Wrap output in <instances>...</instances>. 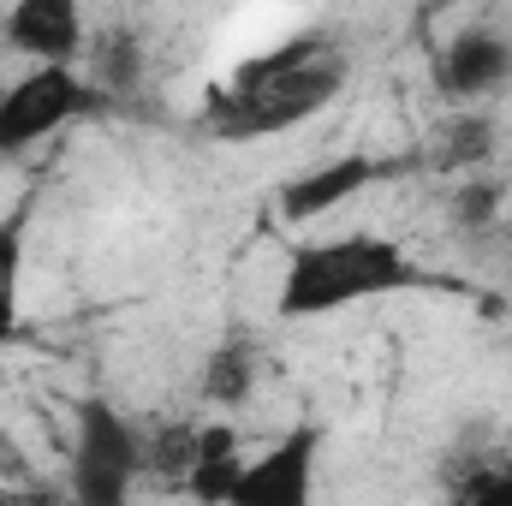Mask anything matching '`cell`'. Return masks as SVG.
Wrapping results in <instances>:
<instances>
[{
	"instance_id": "obj_14",
	"label": "cell",
	"mask_w": 512,
	"mask_h": 506,
	"mask_svg": "<svg viewBox=\"0 0 512 506\" xmlns=\"http://www.w3.org/2000/svg\"><path fill=\"white\" fill-rule=\"evenodd\" d=\"M447 506H512V447H489L453 465Z\"/></svg>"
},
{
	"instance_id": "obj_9",
	"label": "cell",
	"mask_w": 512,
	"mask_h": 506,
	"mask_svg": "<svg viewBox=\"0 0 512 506\" xmlns=\"http://www.w3.org/2000/svg\"><path fill=\"white\" fill-rule=\"evenodd\" d=\"M495 149H501V120H495V108H453L441 126H435V149H429V161L441 167V173H483L489 161H495Z\"/></svg>"
},
{
	"instance_id": "obj_16",
	"label": "cell",
	"mask_w": 512,
	"mask_h": 506,
	"mask_svg": "<svg viewBox=\"0 0 512 506\" xmlns=\"http://www.w3.org/2000/svg\"><path fill=\"white\" fill-rule=\"evenodd\" d=\"M447 209H453V221H459V227L483 233V227H495V221H501V209H507V185H501V179H489V173H471V179H459V185H453Z\"/></svg>"
},
{
	"instance_id": "obj_3",
	"label": "cell",
	"mask_w": 512,
	"mask_h": 506,
	"mask_svg": "<svg viewBox=\"0 0 512 506\" xmlns=\"http://www.w3.org/2000/svg\"><path fill=\"white\" fill-rule=\"evenodd\" d=\"M143 489V423L114 399L90 393L72 405L66 501L72 506H131Z\"/></svg>"
},
{
	"instance_id": "obj_2",
	"label": "cell",
	"mask_w": 512,
	"mask_h": 506,
	"mask_svg": "<svg viewBox=\"0 0 512 506\" xmlns=\"http://www.w3.org/2000/svg\"><path fill=\"white\" fill-rule=\"evenodd\" d=\"M423 286V268L382 233H340V239H304L286 256L274 310L280 322H316L340 316L352 304H376L393 292Z\"/></svg>"
},
{
	"instance_id": "obj_17",
	"label": "cell",
	"mask_w": 512,
	"mask_h": 506,
	"mask_svg": "<svg viewBox=\"0 0 512 506\" xmlns=\"http://www.w3.org/2000/svg\"><path fill=\"white\" fill-rule=\"evenodd\" d=\"M0 506H24V495H12V489H0Z\"/></svg>"
},
{
	"instance_id": "obj_4",
	"label": "cell",
	"mask_w": 512,
	"mask_h": 506,
	"mask_svg": "<svg viewBox=\"0 0 512 506\" xmlns=\"http://www.w3.org/2000/svg\"><path fill=\"white\" fill-rule=\"evenodd\" d=\"M102 108H108V96L78 66H30L24 78H12L0 90V161H18L42 137L78 126Z\"/></svg>"
},
{
	"instance_id": "obj_13",
	"label": "cell",
	"mask_w": 512,
	"mask_h": 506,
	"mask_svg": "<svg viewBox=\"0 0 512 506\" xmlns=\"http://www.w3.org/2000/svg\"><path fill=\"white\" fill-rule=\"evenodd\" d=\"M245 477V453H239V435L209 423L203 429V453H197V471L185 477V501L191 506H227L233 489Z\"/></svg>"
},
{
	"instance_id": "obj_7",
	"label": "cell",
	"mask_w": 512,
	"mask_h": 506,
	"mask_svg": "<svg viewBox=\"0 0 512 506\" xmlns=\"http://www.w3.org/2000/svg\"><path fill=\"white\" fill-rule=\"evenodd\" d=\"M0 42L36 66H84L90 18L78 0H18L0 12Z\"/></svg>"
},
{
	"instance_id": "obj_5",
	"label": "cell",
	"mask_w": 512,
	"mask_h": 506,
	"mask_svg": "<svg viewBox=\"0 0 512 506\" xmlns=\"http://www.w3.org/2000/svg\"><path fill=\"white\" fill-rule=\"evenodd\" d=\"M435 90L447 108H495L512 90V36L471 24L435 48Z\"/></svg>"
},
{
	"instance_id": "obj_15",
	"label": "cell",
	"mask_w": 512,
	"mask_h": 506,
	"mask_svg": "<svg viewBox=\"0 0 512 506\" xmlns=\"http://www.w3.org/2000/svg\"><path fill=\"white\" fill-rule=\"evenodd\" d=\"M78 72H84L108 102H114V96H131L137 78H143V48H137V36H126V30H114V36H90V54H84Z\"/></svg>"
},
{
	"instance_id": "obj_12",
	"label": "cell",
	"mask_w": 512,
	"mask_h": 506,
	"mask_svg": "<svg viewBox=\"0 0 512 506\" xmlns=\"http://www.w3.org/2000/svg\"><path fill=\"white\" fill-rule=\"evenodd\" d=\"M203 453V423L167 417V423H143V483H167L185 495V477L197 471Z\"/></svg>"
},
{
	"instance_id": "obj_10",
	"label": "cell",
	"mask_w": 512,
	"mask_h": 506,
	"mask_svg": "<svg viewBox=\"0 0 512 506\" xmlns=\"http://www.w3.org/2000/svg\"><path fill=\"white\" fill-rule=\"evenodd\" d=\"M262 381V346L251 334H227L221 346H209L203 370H197V399L203 405H221V411H239Z\"/></svg>"
},
{
	"instance_id": "obj_11",
	"label": "cell",
	"mask_w": 512,
	"mask_h": 506,
	"mask_svg": "<svg viewBox=\"0 0 512 506\" xmlns=\"http://www.w3.org/2000/svg\"><path fill=\"white\" fill-rule=\"evenodd\" d=\"M30 215H36V197H24L18 209L0 215V346H12L18 328H24V251H30Z\"/></svg>"
},
{
	"instance_id": "obj_6",
	"label": "cell",
	"mask_w": 512,
	"mask_h": 506,
	"mask_svg": "<svg viewBox=\"0 0 512 506\" xmlns=\"http://www.w3.org/2000/svg\"><path fill=\"white\" fill-rule=\"evenodd\" d=\"M316 471H322V429L298 423L256 459H245V477L227 506H316Z\"/></svg>"
},
{
	"instance_id": "obj_1",
	"label": "cell",
	"mask_w": 512,
	"mask_h": 506,
	"mask_svg": "<svg viewBox=\"0 0 512 506\" xmlns=\"http://www.w3.org/2000/svg\"><path fill=\"white\" fill-rule=\"evenodd\" d=\"M346 84H352V54L340 48V36L304 30V36H286L251 60H239L233 78L203 96V131L221 143L280 137V131H298L304 120L328 114Z\"/></svg>"
},
{
	"instance_id": "obj_8",
	"label": "cell",
	"mask_w": 512,
	"mask_h": 506,
	"mask_svg": "<svg viewBox=\"0 0 512 506\" xmlns=\"http://www.w3.org/2000/svg\"><path fill=\"white\" fill-rule=\"evenodd\" d=\"M387 173H399V167L364 155V149L334 155V161H322V167H310V173H292V179L280 185V221H286V227L328 221L334 209H346L352 197H364L370 185H382Z\"/></svg>"
}]
</instances>
